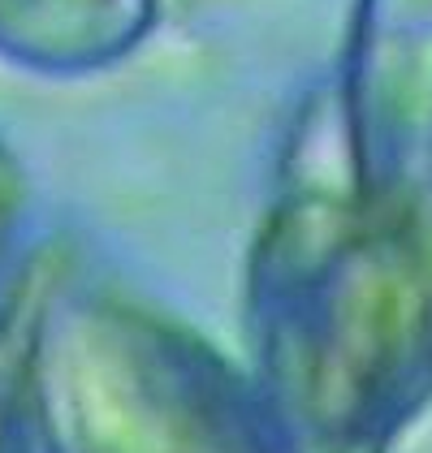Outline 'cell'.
Wrapping results in <instances>:
<instances>
[{"label":"cell","instance_id":"7","mask_svg":"<svg viewBox=\"0 0 432 453\" xmlns=\"http://www.w3.org/2000/svg\"><path fill=\"white\" fill-rule=\"evenodd\" d=\"M18 453H61L57 445H52V436H48V427H43V411H39V423H35V432L27 436V445Z\"/></svg>","mask_w":432,"mask_h":453},{"label":"cell","instance_id":"3","mask_svg":"<svg viewBox=\"0 0 432 453\" xmlns=\"http://www.w3.org/2000/svg\"><path fill=\"white\" fill-rule=\"evenodd\" d=\"M372 208L432 199V0H359L333 87Z\"/></svg>","mask_w":432,"mask_h":453},{"label":"cell","instance_id":"5","mask_svg":"<svg viewBox=\"0 0 432 453\" xmlns=\"http://www.w3.org/2000/svg\"><path fill=\"white\" fill-rule=\"evenodd\" d=\"M66 277V250L39 246L0 280V453H18L39 423L43 342Z\"/></svg>","mask_w":432,"mask_h":453},{"label":"cell","instance_id":"4","mask_svg":"<svg viewBox=\"0 0 432 453\" xmlns=\"http://www.w3.org/2000/svg\"><path fill=\"white\" fill-rule=\"evenodd\" d=\"M156 0H0V57L39 73L121 61L151 31Z\"/></svg>","mask_w":432,"mask_h":453},{"label":"cell","instance_id":"6","mask_svg":"<svg viewBox=\"0 0 432 453\" xmlns=\"http://www.w3.org/2000/svg\"><path fill=\"white\" fill-rule=\"evenodd\" d=\"M18 216H22V177L18 165L9 160V151L0 147V280L13 273V234H18Z\"/></svg>","mask_w":432,"mask_h":453},{"label":"cell","instance_id":"2","mask_svg":"<svg viewBox=\"0 0 432 453\" xmlns=\"http://www.w3.org/2000/svg\"><path fill=\"white\" fill-rule=\"evenodd\" d=\"M39 411L61 453H316L255 367L117 289H61Z\"/></svg>","mask_w":432,"mask_h":453},{"label":"cell","instance_id":"1","mask_svg":"<svg viewBox=\"0 0 432 453\" xmlns=\"http://www.w3.org/2000/svg\"><path fill=\"white\" fill-rule=\"evenodd\" d=\"M247 342L316 453H390L432 402V199H363L333 91L303 112L251 246Z\"/></svg>","mask_w":432,"mask_h":453}]
</instances>
